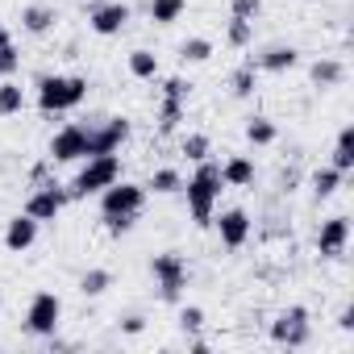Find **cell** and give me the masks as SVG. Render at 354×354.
Instances as JSON below:
<instances>
[{
	"label": "cell",
	"instance_id": "6da1fadb",
	"mask_svg": "<svg viewBox=\"0 0 354 354\" xmlns=\"http://www.w3.org/2000/svg\"><path fill=\"white\" fill-rule=\"evenodd\" d=\"M221 162H213V158H205V162H196V171L184 180V196H188V213H192V221L196 225H213V213H217V201H221Z\"/></svg>",
	"mask_w": 354,
	"mask_h": 354
},
{
	"label": "cell",
	"instance_id": "7a4b0ae2",
	"mask_svg": "<svg viewBox=\"0 0 354 354\" xmlns=\"http://www.w3.org/2000/svg\"><path fill=\"white\" fill-rule=\"evenodd\" d=\"M34 92H38L42 113H71L88 100V80L84 75H42Z\"/></svg>",
	"mask_w": 354,
	"mask_h": 354
},
{
	"label": "cell",
	"instance_id": "3957f363",
	"mask_svg": "<svg viewBox=\"0 0 354 354\" xmlns=\"http://www.w3.org/2000/svg\"><path fill=\"white\" fill-rule=\"evenodd\" d=\"M121 180V158L117 154H92V158H84V167H80V175L67 184V196L71 201H88V196H100L109 184H117Z\"/></svg>",
	"mask_w": 354,
	"mask_h": 354
},
{
	"label": "cell",
	"instance_id": "277c9868",
	"mask_svg": "<svg viewBox=\"0 0 354 354\" xmlns=\"http://www.w3.org/2000/svg\"><path fill=\"white\" fill-rule=\"evenodd\" d=\"M150 271H154V279H158V300H167V304H180V296H184V288H188V263H184V254H175V250H162V254H154L150 259Z\"/></svg>",
	"mask_w": 354,
	"mask_h": 354
},
{
	"label": "cell",
	"instance_id": "5b68a950",
	"mask_svg": "<svg viewBox=\"0 0 354 354\" xmlns=\"http://www.w3.org/2000/svg\"><path fill=\"white\" fill-rule=\"evenodd\" d=\"M142 209H146V188L142 184L117 180L100 192V217H142Z\"/></svg>",
	"mask_w": 354,
	"mask_h": 354
},
{
	"label": "cell",
	"instance_id": "8992f818",
	"mask_svg": "<svg viewBox=\"0 0 354 354\" xmlns=\"http://www.w3.org/2000/svg\"><path fill=\"white\" fill-rule=\"evenodd\" d=\"M59 325H63V300L55 292H34L26 308V329L34 337H55Z\"/></svg>",
	"mask_w": 354,
	"mask_h": 354
},
{
	"label": "cell",
	"instance_id": "52a82bcc",
	"mask_svg": "<svg viewBox=\"0 0 354 354\" xmlns=\"http://www.w3.org/2000/svg\"><path fill=\"white\" fill-rule=\"evenodd\" d=\"M308 337H313V321H308V308L304 304H292V308H283L271 321V342L275 346L300 350V346H308Z\"/></svg>",
	"mask_w": 354,
	"mask_h": 354
},
{
	"label": "cell",
	"instance_id": "ba28073f",
	"mask_svg": "<svg viewBox=\"0 0 354 354\" xmlns=\"http://www.w3.org/2000/svg\"><path fill=\"white\" fill-rule=\"evenodd\" d=\"M129 133H133L129 117H104V121L88 125V158L92 154H117L129 142Z\"/></svg>",
	"mask_w": 354,
	"mask_h": 354
},
{
	"label": "cell",
	"instance_id": "9c48e42d",
	"mask_svg": "<svg viewBox=\"0 0 354 354\" xmlns=\"http://www.w3.org/2000/svg\"><path fill=\"white\" fill-rule=\"evenodd\" d=\"M67 201H71V196H67V188H63V184L42 180V184H34V192L26 196V209H21V213H30V217L42 225V221H55V217L67 209Z\"/></svg>",
	"mask_w": 354,
	"mask_h": 354
},
{
	"label": "cell",
	"instance_id": "30bf717a",
	"mask_svg": "<svg viewBox=\"0 0 354 354\" xmlns=\"http://www.w3.org/2000/svg\"><path fill=\"white\" fill-rule=\"evenodd\" d=\"M129 5H121V0H92L88 5V30L96 38H117L125 26H129Z\"/></svg>",
	"mask_w": 354,
	"mask_h": 354
},
{
	"label": "cell",
	"instance_id": "8fae6325",
	"mask_svg": "<svg viewBox=\"0 0 354 354\" xmlns=\"http://www.w3.org/2000/svg\"><path fill=\"white\" fill-rule=\"evenodd\" d=\"M46 158L50 162H84L88 158V125H63L55 138H50V146H46Z\"/></svg>",
	"mask_w": 354,
	"mask_h": 354
},
{
	"label": "cell",
	"instance_id": "7c38bea8",
	"mask_svg": "<svg viewBox=\"0 0 354 354\" xmlns=\"http://www.w3.org/2000/svg\"><path fill=\"white\" fill-rule=\"evenodd\" d=\"M213 225H217V238H221L225 250H242L250 242V230H254V221H250L246 209H225L221 217L213 213Z\"/></svg>",
	"mask_w": 354,
	"mask_h": 354
},
{
	"label": "cell",
	"instance_id": "4fadbf2b",
	"mask_svg": "<svg viewBox=\"0 0 354 354\" xmlns=\"http://www.w3.org/2000/svg\"><path fill=\"white\" fill-rule=\"evenodd\" d=\"M346 246H350V221H346V217L321 221V230H317V250H321V259H342Z\"/></svg>",
	"mask_w": 354,
	"mask_h": 354
},
{
	"label": "cell",
	"instance_id": "5bb4252c",
	"mask_svg": "<svg viewBox=\"0 0 354 354\" xmlns=\"http://www.w3.org/2000/svg\"><path fill=\"white\" fill-rule=\"evenodd\" d=\"M34 242H38V221H34L30 213H17V217L5 221V246H9L13 254H26Z\"/></svg>",
	"mask_w": 354,
	"mask_h": 354
},
{
	"label": "cell",
	"instance_id": "9a60e30c",
	"mask_svg": "<svg viewBox=\"0 0 354 354\" xmlns=\"http://www.w3.org/2000/svg\"><path fill=\"white\" fill-rule=\"evenodd\" d=\"M296 63H300V50H296V46H267V50L254 59V67L267 71V75H283V71H292Z\"/></svg>",
	"mask_w": 354,
	"mask_h": 354
},
{
	"label": "cell",
	"instance_id": "2e32d148",
	"mask_svg": "<svg viewBox=\"0 0 354 354\" xmlns=\"http://www.w3.org/2000/svg\"><path fill=\"white\" fill-rule=\"evenodd\" d=\"M221 184L225 188H250L254 184V162L246 154H230L221 162Z\"/></svg>",
	"mask_w": 354,
	"mask_h": 354
},
{
	"label": "cell",
	"instance_id": "e0dca14e",
	"mask_svg": "<svg viewBox=\"0 0 354 354\" xmlns=\"http://www.w3.org/2000/svg\"><path fill=\"white\" fill-rule=\"evenodd\" d=\"M55 21H59V13H55L50 5H26V9H21V30L34 34V38H46V34L55 30Z\"/></svg>",
	"mask_w": 354,
	"mask_h": 354
},
{
	"label": "cell",
	"instance_id": "ac0fdd59",
	"mask_svg": "<svg viewBox=\"0 0 354 354\" xmlns=\"http://www.w3.org/2000/svg\"><path fill=\"white\" fill-rule=\"evenodd\" d=\"M308 80H313V88L329 92V88H337V84L346 80V63H342V59H317V63L308 67Z\"/></svg>",
	"mask_w": 354,
	"mask_h": 354
},
{
	"label": "cell",
	"instance_id": "d6986e66",
	"mask_svg": "<svg viewBox=\"0 0 354 354\" xmlns=\"http://www.w3.org/2000/svg\"><path fill=\"white\" fill-rule=\"evenodd\" d=\"M142 188L154 192V196H171V192H180V188H184V175L175 171V167H158V171H150V180H146Z\"/></svg>",
	"mask_w": 354,
	"mask_h": 354
},
{
	"label": "cell",
	"instance_id": "ffe728a7",
	"mask_svg": "<svg viewBox=\"0 0 354 354\" xmlns=\"http://www.w3.org/2000/svg\"><path fill=\"white\" fill-rule=\"evenodd\" d=\"M329 167H337L342 175L354 171V125H342V133H337V142H333V158H329Z\"/></svg>",
	"mask_w": 354,
	"mask_h": 354
},
{
	"label": "cell",
	"instance_id": "44dd1931",
	"mask_svg": "<svg viewBox=\"0 0 354 354\" xmlns=\"http://www.w3.org/2000/svg\"><path fill=\"white\" fill-rule=\"evenodd\" d=\"M342 180H346V175H342L337 167H329V162L317 167V171H313V196H317V201H329V196L342 188Z\"/></svg>",
	"mask_w": 354,
	"mask_h": 354
},
{
	"label": "cell",
	"instance_id": "7402d4cb",
	"mask_svg": "<svg viewBox=\"0 0 354 354\" xmlns=\"http://www.w3.org/2000/svg\"><path fill=\"white\" fill-rule=\"evenodd\" d=\"M254 88H259V67H254V59H250V63H242V67L230 75V92H234L238 100H250Z\"/></svg>",
	"mask_w": 354,
	"mask_h": 354
},
{
	"label": "cell",
	"instance_id": "603a6c76",
	"mask_svg": "<svg viewBox=\"0 0 354 354\" xmlns=\"http://www.w3.org/2000/svg\"><path fill=\"white\" fill-rule=\"evenodd\" d=\"M26 109V88L17 80H0V117H17Z\"/></svg>",
	"mask_w": 354,
	"mask_h": 354
},
{
	"label": "cell",
	"instance_id": "cb8c5ba5",
	"mask_svg": "<svg viewBox=\"0 0 354 354\" xmlns=\"http://www.w3.org/2000/svg\"><path fill=\"white\" fill-rule=\"evenodd\" d=\"M188 13V0H150V21L154 26H175Z\"/></svg>",
	"mask_w": 354,
	"mask_h": 354
},
{
	"label": "cell",
	"instance_id": "d4e9b609",
	"mask_svg": "<svg viewBox=\"0 0 354 354\" xmlns=\"http://www.w3.org/2000/svg\"><path fill=\"white\" fill-rule=\"evenodd\" d=\"M184 109H188V100L162 96V100H158V133H171L175 125H180V121H184Z\"/></svg>",
	"mask_w": 354,
	"mask_h": 354
},
{
	"label": "cell",
	"instance_id": "484cf974",
	"mask_svg": "<svg viewBox=\"0 0 354 354\" xmlns=\"http://www.w3.org/2000/svg\"><path fill=\"white\" fill-rule=\"evenodd\" d=\"M129 75L133 80H158V55L154 50H129Z\"/></svg>",
	"mask_w": 354,
	"mask_h": 354
},
{
	"label": "cell",
	"instance_id": "4316f807",
	"mask_svg": "<svg viewBox=\"0 0 354 354\" xmlns=\"http://www.w3.org/2000/svg\"><path fill=\"white\" fill-rule=\"evenodd\" d=\"M275 138H279V129H275L271 117H250V121H246V142H250V146H271Z\"/></svg>",
	"mask_w": 354,
	"mask_h": 354
},
{
	"label": "cell",
	"instance_id": "83f0119b",
	"mask_svg": "<svg viewBox=\"0 0 354 354\" xmlns=\"http://www.w3.org/2000/svg\"><path fill=\"white\" fill-rule=\"evenodd\" d=\"M109 288H113V275H109L104 267H92V271H84V275H80V292H84V296H92V300H96V296H104Z\"/></svg>",
	"mask_w": 354,
	"mask_h": 354
},
{
	"label": "cell",
	"instance_id": "f1b7e54d",
	"mask_svg": "<svg viewBox=\"0 0 354 354\" xmlns=\"http://www.w3.org/2000/svg\"><path fill=\"white\" fill-rule=\"evenodd\" d=\"M225 42L238 46V50H246V46L254 42V21H246V17H230V26H225Z\"/></svg>",
	"mask_w": 354,
	"mask_h": 354
},
{
	"label": "cell",
	"instance_id": "f546056e",
	"mask_svg": "<svg viewBox=\"0 0 354 354\" xmlns=\"http://www.w3.org/2000/svg\"><path fill=\"white\" fill-rule=\"evenodd\" d=\"M213 59V42L209 38H184L180 42V63H209Z\"/></svg>",
	"mask_w": 354,
	"mask_h": 354
},
{
	"label": "cell",
	"instance_id": "4dcf8cb0",
	"mask_svg": "<svg viewBox=\"0 0 354 354\" xmlns=\"http://www.w3.org/2000/svg\"><path fill=\"white\" fill-rule=\"evenodd\" d=\"M180 150H184L192 162H205V158H209V150H213V142H209V133H188V138L180 142Z\"/></svg>",
	"mask_w": 354,
	"mask_h": 354
},
{
	"label": "cell",
	"instance_id": "1f68e13d",
	"mask_svg": "<svg viewBox=\"0 0 354 354\" xmlns=\"http://www.w3.org/2000/svg\"><path fill=\"white\" fill-rule=\"evenodd\" d=\"M17 71H21V50L5 46V50H0V80H13Z\"/></svg>",
	"mask_w": 354,
	"mask_h": 354
},
{
	"label": "cell",
	"instance_id": "d6a6232c",
	"mask_svg": "<svg viewBox=\"0 0 354 354\" xmlns=\"http://www.w3.org/2000/svg\"><path fill=\"white\" fill-rule=\"evenodd\" d=\"M201 325H205V308H201V304H184V308H180V329H184V333H196Z\"/></svg>",
	"mask_w": 354,
	"mask_h": 354
},
{
	"label": "cell",
	"instance_id": "836d02e7",
	"mask_svg": "<svg viewBox=\"0 0 354 354\" xmlns=\"http://www.w3.org/2000/svg\"><path fill=\"white\" fill-rule=\"evenodd\" d=\"M230 13H234V17H246V21H254V17L263 13V0H230Z\"/></svg>",
	"mask_w": 354,
	"mask_h": 354
},
{
	"label": "cell",
	"instance_id": "e575fe53",
	"mask_svg": "<svg viewBox=\"0 0 354 354\" xmlns=\"http://www.w3.org/2000/svg\"><path fill=\"white\" fill-rule=\"evenodd\" d=\"M162 96H175V100H188V96H192V84H188L184 75H171V80L162 84Z\"/></svg>",
	"mask_w": 354,
	"mask_h": 354
},
{
	"label": "cell",
	"instance_id": "d590c367",
	"mask_svg": "<svg viewBox=\"0 0 354 354\" xmlns=\"http://www.w3.org/2000/svg\"><path fill=\"white\" fill-rule=\"evenodd\" d=\"M138 225V217H104V230L113 234V238H121V234H129Z\"/></svg>",
	"mask_w": 354,
	"mask_h": 354
},
{
	"label": "cell",
	"instance_id": "8d00e7d4",
	"mask_svg": "<svg viewBox=\"0 0 354 354\" xmlns=\"http://www.w3.org/2000/svg\"><path fill=\"white\" fill-rule=\"evenodd\" d=\"M142 329H146V321H142V317H138V313H133V317H125V321H121V333H129V337H138V333H142Z\"/></svg>",
	"mask_w": 354,
	"mask_h": 354
},
{
	"label": "cell",
	"instance_id": "74e56055",
	"mask_svg": "<svg viewBox=\"0 0 354 354\" xmlns=\"http://www.w3.org/2000/svg\"><path fill=\"white\" fill-rule=\"evenodd\" d=\"M337 325H342V329L350 333V329H354V308H342V317H337Z\"/></svg>",
	"mask_w": 354,
	"mask_h": 354
},
{
	"label": "cell",
	"instance_id": "f35d334b",
	"mask_svg": "<svg viewBox=\"0 0 354 354\" xmlns=\"http://www.w3.org/2000/svg\"><path fill=\"white\" fill-rule=\"evenodd\" d=\"M296 188V171H283V180H279V192H292Z\"/></svg>",
	"mask_w": 354,
	"mask_h": 354
},
{
	"label": "cell",
	"instance_id": "ab89813d",
	"mask_svg": "<svg viewBox=\"0 0 354 354\" xmlns=\"http://www.w3.org/2000/svg\"><path fill=\"white\" fill-rule=\"evenodd\" d=\"M5 46H13V34H9L5 26H0V50H5Z\"/></svg>",
	"mask_w": 354,
	"mask_h": 354
},
{
	"label": "cell",
	"instance_id": "60d3db41",
	"mask_svg": "<svg viewBox=\"0 0 354 354\" xmlns=\"http://www.w3.org/2000/svg\"><path fill=\"white\" fill-rule=\"evenodd\" d=\"M0 313H5V292H0Z\"/></svg>",
	"mask_w": 354,
	"mask_h": 354
}]
</instances>
